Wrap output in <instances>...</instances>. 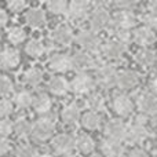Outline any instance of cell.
I'll use <instances>...</instances> for the list:
<instances>
[{"instance_id": "obj_40", "label": "cell", "mask_w": 157, "mask_h": 157, "mask_svg": "<svg viewBox=\"0 0 157 157\" xmlns=\"http://www.w3.org/2000/svg\"><path fill=\"white\" fill-rule=\"evenodd\" d=\"M13 112V103L8 99L0 101V117H7Z\"/></svg>"}, {"instance_id": "obj_45", "label": "cell", "mask_w": 157, "mask_h": 157, "mask_svg": "<svg viewBox=\"0 0 157 157\" xmlns=\"http://www.w3.org/2000/svg\"><path fill=\"white\" fill-rule=\"evenodd\" d=\"M150 87H152V91L157 95V76L152 80V84H150Z\"/></svg>"}, {"instance_id": "obj_48", "label": "cell", "mask_w": 157, "mask_h": 157, "mask_svg": "<svg viewBox=\"0 0 157 157\" xmlns=\"http://www.w3.org/2000/svg\"><path fill=\"white\" fill-rule=\"evenodd\" d=\"M156 62H157V58H156Z\"/></svg>"}, {"instance_id": "obj_20", "label": "cell", "mask_w": 157, "mask_h": 157, "mask_svg": "<svg viewBox=\"0 0 157 157\" xmlns=\"http://www.w3.org/2000/svg\"><path fill=\"white\" fill-rule=\"evenodd\" d=\"M101 149H102L103 155L108 157H121L123 153H124L123 145L117 141H112V139L103 141L102 145H101Z\"/></svg>"}, {"instance_id": "obj_28", "label": "cell", "mask_w": 157, "mask_h": 157, "mask_svg": "<svg viewBox=\"0 0 157 157\" xmlns=\"http://www.w3.org/2000/svg\"><path fill=\"white\" fill-rule=\"evenodd\" d=\"M75 145H76L77 149L80 150L81 153H84V155L91 153L92 150H94V147H95L94 141H92L88 135H80L76 141H75Z\"/></svg>"}, {"instance_id": "obj_44", "label": "cell", "mask_w": 157, "mask_h": 157, "mask_svg": "<svg viewBox=\"0 0 157 157\" xmlns=\"http://www.w3.org/2000/svg\"><path fill=\"white\" fill-rule=\"evenodd\" d=\"M7 21H8V15H7V13H6L3 8H0V28L2 26H4L6 24H7Z\"/></svg>"}, {"instance_id": "obj_5", "label": "cell", "mask_w": 157, "mask_h": 157, "mask_svg": "<svg viewBox=\"0 0 157 157\" xmlns=\"http://www.w3.org/2000/svg\"><path fill=\"white\" fill-rule=\"evenodd\" d=\"M54 132V124L51 121L40 119L32 125V135L36 141H47Z\"/></svg>"}, {"instance_id": "obj_7", "label": "cell", "mask_w": 157, "mask_h": 157, "mask_svg": "<svg viewBox=\"0 0 157 157\" xmlns=\"http://www.w3.org/2000/svg\"><path fill=\"white\" fill-rule=\"evenodd\" d=\"M72 91L76 92V94H86V92L91 91L94 88V78L90 75L80 72L76 75V77L72 81Z\"/></svg>"}, {"instance_id": "obj_37", "label": "cell", "mask_w": 157, "mask_h": 157, "mask_svg": "<svg viewBox=\"0 0 157 157\" xmlns=\"http://www.w3.org/2000/svg\"><path fill=\"white\" fill-rule=\"evenodd\" d=\"M13 128H14V125L11 124L10 120L2 119L0 120V138H3V136H8L11 132H13Z\"/></svg>"}, {"instance_id": "obj_43", "label": "cell", "mask_w": 157, "mask_h": 157, "mask_svg": "<svg viewBox=\"0 0 157 157\" xmlns=\"http://www.w3.org/2000/svg\"><path fill=\"white\" fill-rule=\"evenodd\" d=\"M128 157H149V155H147L144 149L135 147V149H132L130 153H128Z\"/></svg>"}, {"instance_id": "obj_10", "label": "cell", "mask_w": 157, "mask_h": 157, "mask_svg": "<svg viewBox=\"0 0 157 157\" xmlns=\"http://www.w3.org/2000/svg\"><path fill=\"white\" fill-rule=\"evenodd\" d=\"M135 24L136 18L131 10H120L114 17V25L117 26V29L130 30V28L135 26Z\"/></svg>"}, {"instance_id": "obj_8", "label": "cell", "mask_w": 157, "mask_h": 157, "mask_svg": "<svg viewBox=\"0 0 157 157\" xmlns=\"http://www.w3.org/2000/svg\"><path fill=\"white\" fill-rule=\"evenodd\" d=\"M138 106L142 110V113L147 114V116L157 119V97L149 92H145L139 97Z\"/></svg>"}, {"instance_id": "obj_46", "label": "cell", "mask_w": 157, "mask_h": 157, "mask_svg": "<svg viewBox=\"0 0 157 157\" xmlns=\"http://www.w3.org/2000/svg\"><path fill=\"white\" fill-rule=\"evenodd\" d=\"M149 11H155V13H157V0L156 2H152L149 4Z\"/></svg>"}, {"instance_id": "obj_4", "label": "cell", "mask_w": 157, "mask_h": 157, "mask_svg": "<svg viewBox=\"0 0 157 157\" xmlns=\"http://www.w3.org/2000/svg\"><path fill=\"white\" fill-rule=\"evenodd\" d=\"M110 22V15L109 11L103 7H98L94 10V13L91 14L90 18V25H91L92 32H98V30L105 29Z\"/></svg>"}, {"instance_id": "obj_3", "label": "cell", "mask_w": 157, "mask_h": 157, "mask_svg": "<svg viewBox=\"0 0 157 157\" xmlns=\"http://www.w3.org/2000/svg\"><path fill=\"white\" fill-rule=\"evenodd\" d=\"M97 78L103 88H110L116 86L117 72L113 65H101L97 71Z\"/></svg>"}, {"instance_id": "obj_22", "label": "cell", "mask_w": 157, "mask_h": 157, "mask_svg": "<svg viewBox=\"0 0 157 157\" xmlns=\"http://www.w3.org/2000/svg\"><path fill=\"white\" fill-rule=\"evenodd\" d=\"M33 108L37 113L40 114H46L51 110V99L47 94H39L33 98Z\"/></svg>"}, {"instance_id": "obj_23", "label": "cell", "mask_w": 157, "mask_h": 157, "mask_svg": "<svg viewBox=\"0 0 157 157\" xmlns=\"http://www.w3.org/2000/svg\"><path fill=\"white\" fill-rule=\"evenodd\" d=\"M48 90L55 95H63L68 92L69 84L68 81L61 76H54L48 81Z\"/></svg>"}, {"instance_id": "obj_39", "label": "cell", "mask_w": 157, "mask_h": 157, "mask_svg": "<svg viewBox=\"0 0 157 157\" xmlns=\"http://www.w3.org/2000/svg\"><path fill=\"white\" fill-rule=\"evenodd\" d=\"M117 35H116V40L120 41L121 44L127 46L128 43L131 41V33L130 30H124V29H117Z\"/></svg>"}, {"instance_id": "obj_27", "label": "cell", "mask_w": 157, "mask_h": 157, "mask_svg": "<svg viewBox=\"0 0 157 157\" xmlns=\"http://www.w3.org/2000/svg\"><path fill=\"white\" fill-rule=\"evenodd\" d=\"M24 80L29 86H37L39 83H41L43 80V71L39 68H30L25 72Z\"/></svg>"}, {"instance_id": "obj_30", "label": "cell", "mask_w": 157, "mask_h": 157, "mask_svg": "<svg viewBox=\"0 0 157 157\" xmlns=\"http://www.w3.org/2000/svg\"><path fill=\"white\" fill-rule=\"evenodd\" d=\"M25 51L28 52V55L36 58V57H40V55L44 52V46L40 40H35V39H33V40H30L29 43L26 44Z\"/></svg>"}, {"instance_id": "obj_33", "label": "cell", "mask_w": 157, "mask_h": 157, "mask_svg": "<svg viewBox=\"0 0 157 157\" xmlns=\"http://www.w3.org/2000/svg\"><path fill=\"white\" fill-rule=\"evenodd\" d=\"M25 37H26V33H25V30L19 26H14L8 30V40L14 44L22 43V41L25 40Z\"/></svg>"}, {"instance_id": "obj_34", "label": "cell", "mask_w": 157, "mask_h": 157, "mask_svg": "<svg viewBox=\"0 0 157 157\" xmlns=\"http://www.w3.org/2000/svg\"><path fill=\"white\" fill-rule=\"evenodd\" d=\"M15 156L17 157H36V150L33 149L30 145L24 144L19 145L15 150Z\"/></svg>"}, {"instance_id": "obj_14", "label": "cell", "mask_w": 157, "mask_h": 157, "mask_svg": "<svg viewBox=\"0 0 157 157\" xmlns=\"http://www.w3.org/2000/svg\"><path fill=\"white\" fill-rule=\"evenodd\" d=\"M52 41L57 46H62V47H68L72 44L73 41V33L69 29L68 26H58L57 29L52 32Z\"/></svg>"}, {"instance_id": "obj_2", "label": "cell", "mask_w": 157, "mask_h": 157, "mask_svg": "<svg viewBox=\"0 0 157 157\" xmlns=\"http://www.w3.org/2000/svg\"><path fill=\"white\" fill-rule=\"evenodd\" d=\"M76 41L86 51H97L101 46L99 37L92 30H80L76 36Z\"/></svg>"}, {"instance_id": "obj_47", "label": "cell", "mask_w": 157, "mask_h": 157, "mask_svg": "<svg viewBox=\"0 0 157 157\" xmlns=\"http://www.w3.org/2000/svg\"><path fill=\"white\" fill-rule=\"evenodd\" d=\"M40 157H52V156H50V155H43V156H40Z\"/></svg>"}, {"instance_id": "obj_6", "label": "cell", "mask_w": 157, "mask_h": 157, "mask_svg": "<svg viewBox=\"0 0 157 157\" xmlns=\"http://www.w3.org/2000/svg\"><path fill=\"white\" fill-rule=\"evenodd\" d=\"M125 132H127V127H125L124 123L119 119L110 120L105 127V134L108 135L109 139H112V141L120 142L121 139L125 138Z\"/></svg>"}, {"instance_id": "obj_9", "label": "cell", "mask_w": 157, "mask_h": 157, "mask_svg": "<svg viewBox=\"0 0 157 157\" xmlns=\"http://www.w3.org/2000/svg\"><path fill=\"white\" fill-rule=\"evenodd\" d=\"M139 84V76L134 71H121L117 73L116 86L121 90H132Z\"/></svg>"}, {"instance_id": "obj_18", "label": "cell", "mask_w": 157, "mask_h": 157, "mask_svg": "<svg viewBox=\"0 0 157 157\" xmlns=\"http://www.w3.org/2000/svg\"><path fill=\"white\" fill-rule=\"evenodd\" d=\"M125 50H127V46L121 44L120 41H117L116 39H114V40H109L108 43L103 46L102 51H103V54H105L108 58L117 59V58H120L123 54H124Z\"/></svg>"}, {"instance_id": "obj_32", "label": "cell", "mask_w": 157, "mask_h": 157, "mask_svg": "<svg viewBox=\"0 0 157 157\" xmlns=\"http://www.w3.org/2000/svg\"><path fill=\"white\" fill-rule=\"evenodd\" d=\"M15 103L18 108H29L33 103V97L30 95V92L28 91H19L18 94L15 95Z\"/></svg>"}, {"instance_id": "obj_31", "label": "cell", "mask_w": 157, "mask_h": 157, "mask_svg": "<svg viewBox=\"0 0 157 157\" xmlns=\"http://www.w3.org/2000/svg\"><path fill=\"white\" fill-rule=\"evenodd\" d=\"M47 8L51 14L59 15V14H65L68 11V3L65 0H51L47 3Z\"/></svg>"}, {"instance_id": "obj_25", "label": "cell", "mask_w": 157, "mask_h": 157, "mask_svg": "<svg viewBox=\"0 0 157 157\" xmlns=\"http://www.w3.org/2000/svg\"><path fill=\"white\" fill-rule=\"evenodd\" d=\"M78 119H80V109L75 103L68 105L62 110V120L66 124H75Z\"/></svg>"}, {"instance_id": "obj_12", "label": "cell", "mask_w": 157, "mask_h": 157, "mask_svg": "<svg viewBox=\"0 0 157 157\" xmlns=\"http://www.w3.org/2000/svg\"><path fill=\"white\" fill-rule=\"evenodd\" d=\"M51 145L55 152L65 155V153H69L75 147V139L68 134H61V135L55 136L52 139Z\"/></svg>"}, {"instance_id": "obj_1", "label": "cell", "mask_w": 157, "mask_h": 157, "mask_svg": "<svg viewBox=\"0 0 157 157\" xmlns=\"http://www.w3.org/2000/svg\"><path fill=\"white\" fill-rule=\"evenodd\" d=\"M135 124L131 127H127V132H125V141L130 144H141L145 138L147 136V130L145 127V120L144 119H136Z\"/></svg>"}, {"instance_id": "obj_41", "label": "cell", "mask_w": 157, "mask_h": 157, "mask_svg": "<svg viewBox=\"0 0 157 157\" xmlns=\"http://www.w3.org/2000/svg\"><path fill=\"white\" fill-rule=\"evenodd\" d=\"M25 7H26V3L24 0H11V2H8V8L14 13H19Z\"/></svg>"}, {"instance_id": "obj_42", "label": "cell", "mask_w": 157, "mask_h": 157, "mask_svg": "<svg viewBox=\"0 0 157 157\" xmlns=\"http://www.w3.org/2000/svg\"><path fill=\"white\" fill-rule=\"evenodd\" d=\"M10 150V142L6 138H0V156H4Z\"/></svg>"}, {"instance_id": "obj_24", "label": "cell", "mask_w": 157, "mask_h": 157, "mask_svg": "<svg viewBox=\"0 0 157 157\" xmlns=\"http://www.w3.org/2000/svg\"><path fill=\"white\" fill-rule=\"evenodd\" d=\"M135 61L144 68H150L156 62V54L149 48H142L141 51L136 52Z\"/></svg>"}, {"instance_id": "obj_17", "label": "cell", "mask_w": 157, "mask_h": 157, "mask_svg": "<svg viewBox=\"0 0 157 157\" xmlns=\"http://www.w3.org/2000/svg\"><path fill=\"white\" fill-rule=\"evenodd\" d=\"M19 61H21L19 52L14 48H6L0 52V62H2L3 68H6V69L17 68Z\"/></svg>"}, {"instance_id": "obj_35", "label": "cell", "mask_w": 157, "mask_h": 157, "mask_svg": "<svg viewBox=\"0 0 157 157\" xmlns=\"http://www.w3.org/2000/svg\"><path fill=\"white\" fill-rule=\"evenodd\" d=\"M88 105H90V108L94 109V110H99V109L103 108L105 101H103V98L101 97L99 94H94L88 98Z\"/></svg>"}, {"instance_id": "obj_16", "label": "cell", "mask_w": 157, "mask_h": 157, "mask_svg": "<svg viewBox=\"0 0 157 157\" xmlns=\"http://www.w3.org/2000/svg\"><path fill=\"white\" fill-rule=\"evenodd\" d=\"M134 40H135L136 44H139V46L147 47V46L155 43L156 35L150 28L142 26V28H138V29L134 32Z\"/></svg>"}, {"instance_id": "obj_26", "label": "cell", "mask_w": 157, "mask_h": 157, "mask_svg": "<svg viewBox=\"0 0 157 157\" xmlns=\"http://www.w3.org/2000/svg\"><path fill=\"white\" fill-rule=\"evenodd\" d=\"M81 124L87 130H97L101 124V117L95 112H87L83 117H81Z\"/></svg>"}, {"instance_id": "obj_15", "label": "cell", "mask_w": 157, "mask_h": 157, "mask_svg": "<svg viewBox=\"0 0 157 157\" xmlns=\"http://www.w3.org/2000/svg\"><path fill=\"white\" fill-rule=\"evenodd\" d=\"M113 109L120 116H128L134 109V103L127 95H117L113 101Z\"/></svg>"}, {"instance_id": "obj_29", "label": "cell", "mask_w": 157, "mask_h": 157, "mask_svg": "<svg viewBox=\"0 0 157 157\" xmlns=\"http://www.w3.org/2000/svg\"><path fill=\"white\" fill-rule=\"evenodd\" d=\"M14 131L18 136H28L32 134V125L26 119H18L14 124Z\"/></svg>"}, {"instance_id": "obj_36", "label": "cell", "mask_w": 157, "mask_h": 157, "mask_svg": "<svg viewBox=\"0 0 157 157\" xmlns=\"http://www.w3.org/2000/svg\"><path fill=\"white\" fill-rule=\"evenodd\" d=\"M13 91V83L8 77L0 76V95H8Z\"/></svg>"}, {"instance_id": "obj_21", "label": "cell", "mask_w": 157, "mask_h": 157, "mask_svg": "<svg viewBox=\"0 0 157 157\" xmlns=\"http://www.w3.org/2000/svg\"><path fill=\"white\" fill-rule=\"evenodd\" d=\"M26 22L32 28H41L46 22V14L41 8H30L26 14Z\"/></svg>"}, {"instance_id": "obj_13", "label": "cell", "mask_w": 157, "mask_h": 157, "mask_svg": "<svg viewBox=\"0 0 157 157\" xmlns=\"http://www.w3.org/2000/svg\"><path fill=\"white\" fill-rule=\"evenodd\" d=\"M94 65H95V61L86 51H77L72 57V68L77 69L80 72L86 71L88 68H94Z\"/></svg>"}, {"instance_id": "obj_11", "label": "cell", "mask_w": 157, "mask_h": 157, "mask_svg": "<svg viewBox=\"0 0 157 157\" xmlns=\"http://www.w3.org/2000/svg\"><path fill=\"white\" fill-rule=\"evenodd\" d=\"M48 66L51 71L66 72L72 69V57L68 54H54L48 61Z\"/></svg>"}, {"instance_id": "obj_19", "label": "cell", "mask_w": 157, "mask_h": 157, "mask_svg": "<svg viewBox=\"0 0 157 157\" xmlns=\"http://www.w3.org/2000/svg\"><path fill=\"white\" fill-rule=\"evenodd\" d=\"M90 4L86 2V0H72L68 4V13L71 18L78 19L86 17V14L88 13Z\"/></svg>"}, {"instance_id": "obj_38", "label": "cell", "mask_w": 157, "mask_h": 157, "mask_svg": "<svg viewBox=\"0 0 157 157\" xmlns=\"http://www.w3.org/2000/svg\"><path fill=\"white\" fill-rule=\"evenodd\" d=\"M144 21L146 22L147 28H150V29H157V13L155 11H147L146 15L144 17Z\"/></svg>"}]
</instances>
